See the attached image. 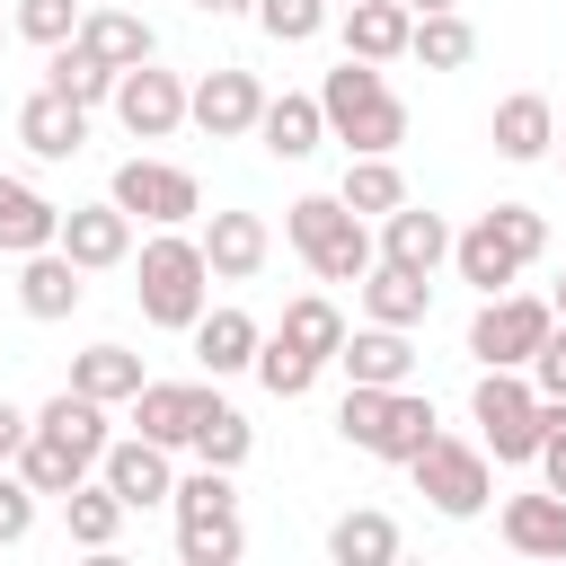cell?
<instances>
[{"instance_id":"1","label":"cell","mask_w":566,"mask_h":566,"mask_svg":"<svg viewBox=\"0 0 566 566\" xmlns=\"http://www.w3.org/2000/svg\"><path fill=\"white\" fill-rule=\"evenodd\" d=\"M318 115H327V142H345V150H398L407 142V97L380 80V62H354V53L318 80Z\"/></svg>"},{"instance_id":"2","label":"cell","mask_w":566,"mask_h":566,"mask_svg":"<svg viewBox=\"0 0 566 566\" xmlns=\"http://www.w3.org/2000/svg\"><path fill=\"white\" fill-rule=\"evenodd\" d=\"M133 301H142L150 327H177V336H186V327L212 310L203 239H186V230H150V239H142V265H133Z\"/></svg>"},{"instance_id":"3","label":"cell","mask_w":566,"mask_h":566,"mask_svg":"<svg viewBox=\"0 0 566 566\" xmlns=\"http://www.w3.org/2000/svg\"><path fill=\"white\" fill-rule=\"evenodd\" d=\"M336 433L354 442V451H371V460H389V469H407L442 424H433V398H416L407 380L398 389H363V380H345V407H336Z\"/></svg>"},{"instance_id":"4","label":"cell","mask_w":566,"mask_h":566,"mask_svg":"<svg viewBox=\"0 0 566 566\" xmlns=\"http://www.w3.org/2000/svg\"><path fill=\"white\" fill-rule=\"evenodd\" d=\"M283 239H292V256L318 274V283H363L371 274V230H363V212H345L336 195H301V203H283Z\"/></svg>"},{"instance_id":"5","label":"cell","mask_w":566,"mask_h":566,"mask_svg":"<svg viewBox=\"0 0 566 566\" xmlns=\"http://www.w3.org/2000/svg\"><path fill=\"white\" fill-rule=\"evenodd\" d=\"M469 424H478L486 460H531V451H539V389H531V371L478 363V389H469Z\"/></svg>"},{"instance_id":"6","label":"cell","mask_w":566,"mask_h":566,"mask_svg":"<svg viewBox=\"0 0 566 566\" xmlns=\"http://www.w3.org/2000/svg\"><path fill=\"white\" fill-rule=\"evenodd\" d=\"M407 478H416V495H424L442 522H478L486 495H495V478H486V442H451V433H433V442L407 460Z\"/></svg>"},{"instance_id":"7","label":"cell","mask_w":566,"mask_h":566,"mask_svg":"<svg viewBox=\"0 0 566 566\" xmlns=\"http://www.w3.org/2000/svg\"><path fill=\"white\" fill-rule=\"evenodd\" d=\"M557 327V310L539 301V292H486L478 301V318H469V354L478 363H504V371H522L531 354H539V336Z\"/></svg>"},{"instance_id":"8","label":"cell","mask_w":566,"mask_h":566,"mask_svg":"<svg viewBox=\"0 0 566 566\" xmlns=\"http://www.w3.org/2000/svg\"><path fill=\"white\" fill-rule=\"evenodd\" d=\"M106 195H115L133 221H150V230H177V221H195V212H203V186H195L186 168H168V159H142V150L106 177Z\"/></svg>"},{"instance_id":"9","label":"cell","mask_w":566,"mask_h":566,"mask_svg":"<svg viewBox=\"0 0 566 566\" xmlns=\"http://www.w3.org/2000/svg\"><path fill=\"white\" fill-rule=\"evenodd\" d=\"M115 124L133 133V142H168L177 124H186V80L177 71H159V53L150 62H133V71H115Z\"/></svg>"},{"instance_id":"10","label":"cell","mask_w":566,"mask_h":566,"mask_svg":"<svg viewBox=\"0 0 566 566\" xmlns=\"http://www.w3.org/2000/svg\"><path fill=\"white\" fill-rule=\"evenodd\" d=\"M256 115H265V80H256V71H239V62L203 71V80L186 88V124H195V133H212V142H248V133H256Z\"/></svg>"},{"instance_id":"11","label":"cell","mask_w":566,"mask_h":566,"mask_svg":"<svg viewBox=\"0 0 566 566\" xmlns=\"http://www.w3.org/2000/svg\"><path fill=\"white\" fill-rule=\"evenodd\" d=\"M53 248L80 265V274H106V265H124L133 256V212L106 195V203H71L62 212V230H53Z\"/></svg>"},{"instance_id":"12","label":"cell","mask_w":566,"mask_h":566,"mask_svg":"<svg viewBox=\"0 0 566 566\" xmlns=\"http://www.w3.org/2000/svg\"><path fill=\"white\" fill-rule=\"evenodd\" d=\"M97 478L124 495V513H150V504H168V486H177V469H168V442H150V433H124V442H106V451H97Z\"/></svg>"},{"instance_id":"13","label":"cell","mask_w":566,"mask_h":566,"mask_svg":"<svg viewBox=\"0 0 566 566\" xmlns=\"http://www.w3.org/2000/svg\"><path fill=\"white\" fill-rule=\"evenodd\" d=\"M486 142H495V159L531 168V159H548V150H557V106H548L539 88H513V97L486 115Z\"/></svg>"},{"instance_id":"14","label":"cell","mask_w":566,"mask_h":566,"mask_svg":"<svg viewBox=\"0 0 566 566\" xmlns=\"http://www.w3.org/2000/svg\"><path fill=\"white\" fill-rule=\"evenodd\" d=\"M265 256H274L265 212H212V230H203V265H212V283H248V274H265Z\"/></svg>"},{"instance_id":"15","label":"cell","mask_w":566,"mask_h":566,"mask_svg":"<svg viewBox=\"0 0 566 566\" xmlns=\"http://www.w3.org/2000/svg\"><path fill=\"white\" fill-rule=\"evenodd\" d=\"M380 265H407V274L451 265V221H442V212H424V203L380 212Z\"/></svg>"},{"instance_id":"16","label":"cell","mask_w":566,"mask_h":566,"mask_svg":"<svg viewBox=\"0 0 566 566\" xmlns=\"http://www.w3.org/2000/svg\"><path fill=\"white\" fill-rule=\"evenodd\" d=\"M336 363H345V380H363V389H398V380H416V345H407V327H345V345H336Z\"/></svg>"},{"instance_id":"17","label":"cell","mask_w":566,"mask_h":566,"mask_svg":"<svg viewBox=\"0 0 566 566\" xmlns=\"http://www.w3.org/2000/svg\"><path fill=\"white\" fill-rule=\"evenodd\" d=\"M18 142H27L35 159H80V150H88V106H71L62 88H35V97L18 106Z\"/></svg>"},{"instance_id":"18","label":"cell","mask_w":566,"mask_h":566,"mask_svg":"<svg viewBox=\"0 0 566 566\" xmlns=\"http://www.w3.org/2000/svg\"><path fill=\"white\" fill-rule=\"evenodd\" d=\"M495 531H504L513 557H566V495H557V486H539V495H504Z\"/></svg>"},{"instance_id":"19","label":"cell","mask_w":566,"mask_h":566,"mask_svg":"<svg viewBox=\"0 0 566 566\" xmlns=\"http://www.w3.org/2000/svg\"><path fill=\"white\" fill-rule=\"evenodd\" d=\"M451 265H460V283H478V292H513L522 283V248L478 212L469 230H451Z\"/></svg>"},{"instance_id":"20","label":"cell","mask_w":566,"mask_h":566,"mask_svg":"<svg viewBox=\"0 0 566 566\" xmlns=\"http://www.w3.org/2000/svg\"><path fill=\"white\" fill-rule=\"evenodd\" d=\"M80 301H88V283H80V265H71L62 248L18 256V310H27V318H71Z\"/></svg>"},{"instance_id":"21","label":"cell","mask_w":566,"mask_h":566,"mask_svg":"<svg viewBox=\"0 0 566 566\" xmlns=\"http://www.w3.org/2000/svg\"><path fill=\"white\" fill-rule=\"evenodd\" d=\"M71 44H80V53H97L106 71H133V62H150V53H159V35H150L133 9H80Z\"/></svg>"},{"instance_id":"22","label":"cell","mask_w":566,"mask_h":566,"mask_svg":"<svg viewBox=\"0 0 566 566\" xmlns=\"http://www.w3.org/2000/svg\"><path fill=\"white\" fill-rule=\"evenodd\" d=\"M195 407H203V380H142V389H133V433H150V442L186 451Z\"/></svg>"},{"instance_id":"23","label":"cell","mask_w":566,"mask_h":566,"mask_svg":"<svg viewBox=\"0 0 566 566\" xmlns=\"http://www.w3.org/2000/svg\"><path fill=\"white\" fill-rule=\"evenodd\" d=\"M336 18H345V53H354V62H398L407 35H416V9H407V0H354V9H336Z\"/></svg>"},{"instance_id":"24","label":"cell","mask_w":566,"mask_h":566,"mask_svg":"<svg viewBox=\"0 0 566 566\" xmlns=\"http://www.w3.org/2000/svg\"><path fill=\"white\" fill-rule=\"evenodd\" d=\"M363 310H371L380 327H424V318H433V274H407V265H380V256H371Z\"/></svg>"},{"instance_id":"25","label":"cell","mask_w":566,"mask_h":566,"mask_svg":"<svg viewBox=\"0 0 566 566\" xmlns=\"http://www.w3.org/2000/svg\"><path fill=\"white\" fill-rule=\"evenodd\" d=\"M186 336H195V363H203L212 380H230V371H248V363H256V336H265V327H256L248 310H203Z\"/></svg>"},{"instance_id":"26","label":"cell","mask_w":566,"mask_h":566,"mask_svg":"<svg viewBox=\"0 0 566 566\" xmlns=\"http://www.w3.org/2000/svg\"><path fill=\"white\" fill-rule=\"evenodd\" d=\"M53 230H62V203H44L27 177H0V256H35L53 248Z\"/></svg>"},{"instance_id":"27","label":"cell","mask_w":566,"mask_h":566,"mask_svg":"<svg viewBox=\"0 0 566 566\" xmlns=\"http://www.w3.org/2000/svg\"><path fill=\"white\" fill-rule=\"evenodd\" d=\"M256 142H265L274 159H310V150L327 142V115H318V97H301V88L265 97V115H256Z\"/></svg>"},{"instance_id":"28","label":"cell","mask_w":566,"mask_h":566,"mask_svg":"<svg viewBox=\"0 0 566 566\" xmlns=\"http://www.w3.org/2000/svg\"><path fill=\"white\" fill-rule=\"evenodd\" d=\"M150 371H142V354L133 345H88V354H71V389L80 398H97V407H133V389H142Z\"/></svg>"},{"instance_id":"29","label":"cell","mask_w":566,"mask_h":566,"mask_svg":"<svg viewBox=\"0 0 566 566\" xmlns=\"http://www.w3.org/2000/svg\"><path fill=\"white\" fill-rule=\"evenodd\" d=\"M27 424H35V433H53V442H71L88 469H97V451L115 442V433H106V407H97V398H80V389H53V398H44Z\"/></svg>"},{"instance_id":"30","label":"cell","mask_w":566,"mask_h":566,"mask_svg":"<svg viewBox=\"0 0 566 566\" xmlns=\"http://www.w3.org/2000/svg\"><path fill=\"white\" fill-rule=\"evenodd\" d=\"M186 451L203 460V469H239L248 451H256V424L230 407V398H212L203 389V407H195V433H186Z\"/></svg>"},{"instance_id":"31","label":"cell","mask_w":566,"mask_h":566,"mask_svg":"<svg viewBox=\"0 0 566 566\" xmlns=\"http://www.w3.org/2000/svg\"><path fill=\"white\" fill-rule=\"evenodd\" d=\"M62 531H71V548H115L124 539V495L106 486V478H80L71 495H62Z\"/></svg>"},{"instance_id":"32","label":"cell","mask_w":566,"mask_h":566,"mask_svg":"<svg viewBox=\"0 0 566 566\" xmlns=\"http://www.w3.org/2000/svg\"><path fill=\"white\" fill-rule=\"evenodd\" d=\"M336 203H345V212H363V221L398 212V203H407V177H398V159H389V150H354V159H345V186H336Z\"/></svg>"},{"instance_id":"33","label":"cell","mask_w":566,"mask_h":566,"mask_svg":"<svg viewBox=\"0 0 566 566\" xmlns=\"http://www.w3.org/2000/svg\"><path fill=\"white\" fill-rule=\"evenodd\" d=\"M327 557H336V566H389V557H398V522H389L380 504H354V513L327 522Z\"/></svg>"},{"instance_id":"34","label":"cell","mask_w":566,"mask_h":566,"mask_svg":"<svg viewBox=\"0 0 566 566\" xmlns=\"http://www.w3.org/2000/svg\"><path fill=\"white\" fill-rule=\"evenodd\" d=\"M9 469H18V478H27L35 495H71V486L88 478V460H80L71 442H53V433H35V424H27V442L9 451Z\"/></svg>"},{"instance_id":"35","label":"cell","mask_w":566,"mask_h":566,"mask_svg":"<svg viewBox=\"0 0 566 566\" xmlns=\"http://www.w3.org/2000/svg\"><path fill=\"white\" fill-rule=\"evenodd\" d=\"M407 53H416L424 71H469V62H478V27H469L460 9H433V18H416Z\"/></svg>"},{"instance_id":"36","label":"cell","mask_w":566,"mask_h":566,"mask_svg":"<svg viewBox=\"0 0 566 566\" xmlns=\"http://www.w3.org/2000/svg\"><path fill=\"white\" fill-rule=\"evenodd\" d=\"M274 398H310L318 389V371H327V354H310V345H292V336H256V363H248Z\"/></svg>"},{"instance_id":"37","label":"cell","mask_w":566,"mask_h":566,"mask_svg":"<svg viewBox=\"0 0 566 566\" xmlns=\"http://www.w3.org/2000/svg\"><path fill=\"white\" fill-rule=\"evenodd\" d=\"M274 336H292V345H310V354L336 363V345H345V310H336L327 292H301V301H283V327H274Z\"/></svg>"},{"instance_id":"38","label":"cell","mask_w":566,"mask_h":566,"mask_svg":"<svg viewBox=\"0 0 566 566\" xmlns=\"http://www.w3.org/2000/svg\"><path fill=\"white\" fill-rule=\"evenodd\" d=\"M239 548H248L239 513H195V522H177V557H186V566H239Z\"/></svg>"},{"instance_id":"39","label":"cell","mask_w":566,"mask_h":566,"mask_svg":"<svg viewBox=\"0 0 566 566\" xmlns=\"http://www.w3.org/2000/svg\"><path fill=\"white\" fill-rule=\"evenodd\" d=\"M44 88H62L71 106H106V97H115V71H106L97 53H80V44H53V71H44Z\"/></svg>"},{"instance_id":"40","label":"cell","mask_w":566,"mask_h":566,"mask_svg":"<svg viewBox=\"0 0 566 566\" xmlns=\"http://www.w3.org/2000/svg\"><path fill=\"white\" fill-rule=\"evenodd\" d=\"M9 27H18L27 44H44V53H53V44H71V27H80V0H18V18H9Z\"/></svg>"},{"instance_id":"41","label":"cell","mask_w":566,"mask_h":566,"mask_svg":"<svg viewBox=\"0 0 566 566\" xmlns=\"http://www.w3.org/2000/svg\"><path fill=\"white\" fill-rule=\"evenodd\" d=\"M256 27H265L274 44H310V35L327 27V0H256Z\"/></svg>"},{"instance_id":"42","label":"cell","mask_w":566,"mask_h":566,"mask_svg":"<svg viewBox=\"0 0 566 566\" xmlns=\"http://www.w3.org/2000/svg\"><path fill=\"white\" fill-rule=\"evenodd\" d=\"M27 531H35V486H27V478L0 460V548H18Z\"/></svg>"},{"instance_id":"43","label":"cell","mask_w":566,"mask_h":566,"mask_svg":"<svg viewBox=\"0 0 566 566\" xmlns=\"http://www.w3.org/2000/svg\"><path fill=\"white\" fill-rule=\"evenodd\" d=\"M486 221H495V230L522 248V265H531V256H548V212H531V203H495Z\"/></svg>"},{"instance_id":"44","label":"cell","mask_w":566,"mask_h":566,"mask_svg":"<svg viewBox=\"0 0 566 566\" xmlns=\"http://www.w3.org/2000/svg\"><path fill=\"white\" fill-rule=\"evenodd\" d=\"M522 371H531V389H539V398H566V318L539 336V354H531Z\"/></svg>"},{"instance_id":"45","label":"cell","mask_w":566,"mask_h":566,"mask_svg":"<svg viewBox=\"0 0 566 566\" xmlns=\"http://www.w3.org/2000/svg\"><path fill=\"white\" fill-rule=\"evenodd\" d=\"M195 18H256V0H186Z\"/></svg>"},{"instance_id":"46","label":"cell","mask_w":566,"mask_h":566,"mask_svg":"<svg viewBox=\"0 0 566 566\" xmlns=\"http://www.w3.org/2000/svg\"><path fill=\"white\" fill-rule=\"evenodd\" d=\"M18 442H27V416H18V407H9V398H0V460H9V451H18Z\"/></svg>"},{"instance_id":"47","label":"cell","mask_w":566,"mask_h":566,"mask_svg":"<svg viewBox=\"0 0 566 566\" xmlns=\"http://www.w3.org/2000/svg\"><path fill=\"white\" fill-rule=\"evenodd\" d=\"M407 9H416V18H433V9H460V0H407Z\"/></svg>"},{"instance_id":"48","label":"cell","mask_w":566,"mask_h":566,"mask_svg":"<svg viewBox=\"0 0 566 566\" xmlns=\"http://www.w3.org/2000/svg\"><path fill=\"white\" fill-rule=\"evenodd\" d=\"M548 310H557V318H566V274H557V292H548Z\"/></svg>"},{"instance_id":"49","label":"cell","mask_w":566,"mask_h":566,"mask_svg":"<svg viewBox=\"0 0 566 566\" xmlns=\"http://www.w3.org/2000/svg\"><path fill=\"white\" fill-rule=\"evenodd\" d=\"M327 9H354V0H327Z\"/></svg>"},{"instance_id":"50","label":"cell","mask_w":566,"mask_h":566,"mask_svg":"<svg viewBox=\"0 0 566 566\" xmlns=\"http://www.w3.org/2000/svg\"><path fill=\"white\" fill-rule=\"evenodd\" d=\"M0 35H9V18H0Z\"/></svg>"}]
</instances>
